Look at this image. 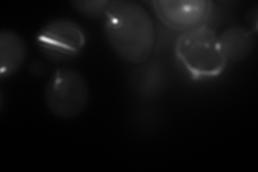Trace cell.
I'll return each mask as SVG.
<instances>
[{
    "mask_svg": "<svg viewBox=\"0 0 258 172\" xmlns=\"http://www.w3.org/2000/svg\"><path fill=\"white\" fill-rule=\"evenodd\" d=\"M27 46L20 35L12 30L0 32V77L9 78L25 63Z\"/></svg>",
    "mask_w": 258,
    "mask_h": 172,
    "instance_id": "8992f818",
    "label": "cell"
},
{
    "mask_svg": "<svg viewBox=\"0 0 258 172\" xmlns=\"http://www.w3.org/2000/svg\"><path fill=\"white\" fill-rule=\"evenodd\" d=\"M175 55L197 81L220 77L227 66L219 36L207 25L183 32L175 42Z\"/></svg>",
    "mask_w": 258,
    "mask_h": 172,
    "instance_id": "7a4b0ae2",
    "label": "cell"
},
{
    "mask_svg": "<svg viewBox=\"0 0 258 172\" xmlns=\"http://www.w3.org/2000/svg\"><path fill=\"white\" fill-rule=\"evenodd\" d=\"M36 42L47 59L64 62L75 59L84 50L86 34L78 23L57 19L48 22L40 29Z\"/></svg>",
    "mask_w": 258,
    "mask_h": 172,
    "instance_id": "277c9868",
    "label": "cell"
},
{
    "mask_svg": "<svg viewBox=\"0 0 258 172\" xmlns=\"http://www.w3.org/2000/svg\"><path fill=\"white\" fill-rule=\"evenodd\" d=\"M219 39L227 64L245 60L253 52L255 44L253 32L239 26L226 29Z\"/></svg>",
    "mask_w": 258,
    "mask_h": 172,
    "instance_id": "52a82bcc",
    "label": "cell"
},
{
    "mask_svg": "<svg viewBox=\"0 0 258 172\" xmlns=\"http://www.w3.org/2000/svg\"><path fill=\"white\" fill-rule=\"evenodd\" d=\"M43 97L46 108L52 114L61 119H72L86 108L90 92L80 72L60 68L48 80Z\"/></svg>",
    "mask_w": 258,
    "mask_h": 172,
    "instance_id": "3957f363",
    "label": "cell"
},
{
    "mask_svg": "<svg viewBox=\"0 0 258 172\" xmlns=\"http://www.w3.org/2000/svg\"><path fill=\"white\" fill-rule=\"evenodd\" d=\"M103 32L112 50L129 64H143L154 51V23L149 12L135 2H111L103 16Z\"/></svg>",
    "mask_w": 258,
    "mask_h": 172,
    "instance_id": "6da1fadb",
    "label": "cell"
},
{
    "mask_svg": "<svg viewBox=\"0 0 258 172\" xmlns=\"http://www.w3.org/2000/svg\"><path fill=\"white\" fill-rule=\"evenodd\" d=\"M152 6L164 25L183 32L206 25L213 11L209 0H156Z\"/></svg>",
    "mask_w": 258,
    "mask_h": 172,
    "instance_id": "5b68a950",
    "label": "cell"
},
{
    "mask_svg": "<svg viewBox=\"0 0 258 172\" xmlns=\"http://www.w3.org/2000/svg\"><path fill=\"white\" fill-rule=\"evenodd\" d=\"M111 2L107 0H92V2H72L74 9L84 16L92 19L103 18Z\"/></svg>",
    "mask_w": 258,
    "mask_h": 172,
    "instance_id": "ba28073f",
    "label": "cell"
}]
</instances>
